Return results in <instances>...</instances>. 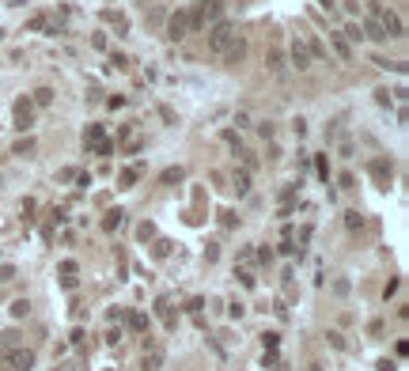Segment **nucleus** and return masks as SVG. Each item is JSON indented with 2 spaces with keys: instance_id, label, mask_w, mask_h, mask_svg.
I'll return each mask as SVG.
<instances>
[{
  "instance_id": "f257e3e1",
  "label": "nucleus",
  "mask_w": 409,
  "mask_h": 371,
  "mask_svg": "<svg viewBox=\"0 0 409 371\" xmlns=\"http://www.w3.org/2000/svg\"><path fill=\"white\" fill-rule=\"evenodd\" d=\"M235 42H239V34H235V31H231V27H228V23H220V27H216V31H212V38H209V46H212V53H220V57H223V53H228V50H231V46H235Z\"/></svg>"
},
{
  "instance_id": "f03ea898",
  "label": "nucleus",
  "mask_w": 409,
  "mask_h": 371,
  "mask_svg": "<svg viewBox=\"0 0 409 371\" xmlns=\"http://www.w3.org/2000/svg\"><path fill=\"white\" fill-rule=\"evenodd\" d=\"M190 27H193V15H190V12L171 15V23H167V38H171V42H178V38H186V34H190Z\"/></svg>"
},
{
  "instance_id": "7ed1b4c3",
  "label": "nucleus",
  "mask_w": 409,
  "mask_h": 371,
  "mask_svg": "<svg viewBox=\"0 0 409 371\" xmlns=\"http://www.w3.org/2000/svg\"><path fill=\"white\" fill-rule=\"evenodd\" d=\"M8 360H12V367L15 371H27V367H34V353H27V348H15V353H4Z\"/></svg>"
},
{
  "instance_id": "20e7f679",
  "label": "nucleus",
  "mask_w": 409,
  "mask_h": 371,
  "mask_svg": "<svg viewBox=\"0 0 409 371\" xmlns=\"http://www.w3.org/2000/svg\"><path fill=\"white\" fill-rule=\"evenodd\" d=\"M292 61H296V68H311V53H307V46H303V42L292 46Z\"/></svg>"
},
{
  "instance_id": "39448f33",
  "label": "nucleus",
  "mask_w": 409,
  "mask_h": 371,
  "mask_svg": "<svg viewBox=\"0 0 409 371\" xmlns=\"http://www.w3.org/2000/svg\"><path fill=\"white\" fill-rule=\"evenodd\" d=\"M27 125H31V106L15 102V129H27Z\"/></svg>"
},
{
  "instance_id": "423d86ee",
  "label": "nucleus",
  "mask_w": 409,
  "mask_h": 371,
  "mask_svg": "<svg viewBox=\"0 0 409 371\" xmlns=\"http://www.w3.org/2000/svg\"><path fill=\"white\" fill-rule=\"evenodd\" d=\"M129 329H133V334H144V329H148V318H144L140 311H136V315H129Z\"/></svg>"
},
{
  "instance_id": "0eeeda50",
  "label": "nucleus",
  "mask_w": 409,
  "mask_h": 371,
  "mask_svg": "<svg viewBox=\"0 0 409 371\" xmlns=\"http://www.w3.org/2000/svg\"><path fill=\"white\" fill-rule=\"evenodd\" d=\"M159 364H163V353H159V348H152V356L144 360V371H155Z\"/></svg>"
},
{
  "instance_id": "6e6552de",
  "label": "nucleus",
  "mask_w": 409,
  "mask_h": 371,
  "mask_svg": "<svg viewBox=\"0 0 409 371\" xmlns=\"http://www.w3.org/2000/svg\"><path fill=\"white\" fill-rule=\"evenodd\" d=\"M163 186H171V182H182V167H171V171H163Z\"/></svg>"
},
{
  "instance_id": "1a4fd4ad",
  "label": "nucleus",
  "mask_w": 409,
  "mask_h": 371,
  "mask_svg": "<svg viewBox=\"0 0 409 371\" xmlns=\"http://www.w3.org/2000/svg\"><path fill=\"white\" fill-rule=\"evenodd\" d=\"M367 34H372L375 42H383V38H386V31H383V23H375V19H372V23H367Z\"/></svg>"
},
{
  "instance_id": "9d476101",
  "label": "nucleus",
  "mask_w": 409,
  "mask_h": 371,
  "mask_svg": "<svg viewBox=\"0 0 409 371\" xmlns=\"http://www.w3.org/2000/svg\"><path fill=\"white\" fill-rule=\"evenodd\" d=\"M330 42L337 46V53H341V57H349V42H345V38H341V34H330Z\"/></svg>"
},
{
  "instance_id": "9b49d317",
  "label": "nucleus",
  "mask_w": 409,
  "mask_h": 371,
  "mask_svg": "<svg viewBox=\"0 0 409 371\" xmlns=\"http://www.w3.org/2000/svg\"><path fill=\"white\" fill-rule=\"evenodd\" d=\"M205 15L216 19V15H220V0H209V4H205ZM205 15H201V19H205Z\"/></svg>"
},
{
  "instance_id": "f8f14e48",
  "label": "nucleus",
  "mask_w": 409,
  "mask_h": 371,
  "mask_svg": "<svg viewBox=\"0 0 409 371\" xmlns=\"http://www.w3.org/2000/svg\"><path fill=\"white\" fill-rule=\"evenodd\" d=\"M235 190H239V193L250 190V174H235Z\"/></svg>"
},
{
  "instance_id": "ddd939ff",
  "label": "nucleus",
  "mask_w": 409,
  "mask_h": 371,
  "mask_svg": "<svg viewBox=\"0 0 409 371\" xmlns=\"http://www.w3.org/2000/svg\"><path fill=\"white\" fill-rule=\"evenodd\" d=\"M118 223H121V212H110V216H106V223H103V228H106V231H114V228H118Z\"/></svg>"
},
{
  "instance_id": "4468645a",
  "label": "nucleus",
  "mask_w": 409,
  "mask_h": 371,
  "mask_svg": "<svg viewBox=\"0 0 409 371\" xmlns=\"http://www.w3.org/2000/svg\"><path fill=\"white\" fill-rule=\"evenodd\" d=\"M12 315H15V318L27 315V299H15V303H12Z\"/></svg>"
},
{
  "instance_id": "2eb2a0df",
  "label": "nucleus",
  "mask_w": 409,
  "mask_h": 371,
  "mask_svg": "<svg viewBox=\"0 0 409 371\" xmlns=\"http://www.w3.org/2000/svg\"><path fill=\"white\" fill-rule=\"evenodd\" d=\"M12 277H15V269H12V265H0V284H8Z\"/></svg>"
},
{
  "instance_id": "dca6fc26",
  "label": "nucleus",
  "mask_w": 409,
  "mask_h": 371,
  "mask_svg": "<svg viewBox=\"0 0 409 371\" xmlns=\"http://www.w3.org/2000/svg\"><path fill=\"white\" fill-rule=\"evenodd\" d=\"M31 148H34V140H19V144H15V155H27Z\"/></svg>"
},
{
  "instance_id": "f3484780",
  "label": "nucleus",
  "mask_w": 409,
  "mask_h": 371,
  "mask_svg": "<svg viewBox=\"0 0 409 371\" xmlns=\"http://www.w3.org/2000/svg\"><path fill=\"white\" fill-rule=\"evenodd\" d=\"M34 99H38V106H46V102H50V99H53V91H46V87H42V91H38V95H34Z\"/></svg>"
},
{
  "instance_id": "a211bd4d",
  "label": "nucleus",
  "mask_w": 409,
  "mask_h": 371,
  "mask_svg": "<svg viewBox=\"0 0 409 371\" xmlns=\"http://www.w3.org/2000/svg\"><path fill=\"white\" fill-rule=\"evenodd\" d=\"M261 341H265V348H277V341H280V337H277V334H261Z\"/></svg>"
},
{
  "instance_id": "6ab92c4d",
  "label": "nucleus",
  "mask_w": 409,
  "mask_h": 371,
  "mask_svg": "<svg viewBox=\"0 0 409 371\" xmlns=\"http://www.w3.org/2000/svg\"><path fill=\"white\" fill-rule=\"evenodd\" d=\"M322 4H326V8H330V4H334V0H322Z\"/></svg>"
}]
</instances>
